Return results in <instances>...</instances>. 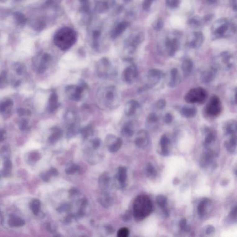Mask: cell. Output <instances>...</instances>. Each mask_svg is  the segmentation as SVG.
Returning <instances> with one entry per match:
<instances>
[{"mask_svg": "<svg viewBox=\"0 0 237 237\" xmlns=\"http://www.w3.org/2000/svg\"><path fill=\"white\" fill-rule=\"evenodd\" d=\"M223 130L225 137L237 135V122L235 120L226 121L224 124Z\"/></svg>", "mask_w": 237, "mask_h": 237, "instance_id": "d6986e66", "label": "cell"}, {"mask_svg": "<svg viewBox=\"0 0 237 237\" xmlns=\"http://www.w3.org/2000/svg\"><path fill=\"white\" fill-rule=\"evenodd\" d=\"M79 170V166L76 164H72L67 167L66 169V173L67 174L72 175L78 171Z\"/></svg>", "mask_w": 237, "mask_h": 237, "instance_id": "8d00e7d4", "label": "cell"}, {"mask_svg": "<svg viewBox=\"0 0 237 237\" xmlns=\"http://www.w3.org/2000/svg\"><path fill=\"white\" fill-rule=\"evenodd\" d=\"M127 177V169L125 167L121 166L119 168L118 180L121 185L125 183Z\"/></svg>", "mask_w": 237, "mask_h": 237, "instance_id": "836d02e7", "label": "cell"}, {"mask_svg": "<svg viewBox=\"0 0 237 237\" xmlns=\"http://www.w3.org/2000/svg\"><path fill=\"white\" fill-rule=\"evenodd\" d=\"M167 4L172 7H176L179 4V0H166Z\"/></svg>", "mask_w": 237, "mask_h": 237, "instance_id": "7dc6e473", "label": "cell"}, {"mask_svg": "<svg viewBox=\"0 0 237 237\" xmlns=\"http://www.w3.org/2000/svg\"><path fill=\"white\" fill-rule=\"evenodd\" d=\"M99 202L104 207H109L113 204V199L109 196H106L104 198L99 199Z\"/></svg>", "mask_w": 237, "mask_h": 237, "instance_id": "d590c367", "label": "cell"}, {"mask_svg": "<svg viewBox=\"0 0 237 237\" xmlns=\"http://www.w3.org/2000/svg\"><path fill=\"white\" fill-rule=\"evenodd\" d=\"M153 0H144L143 7L145 10H148L151 7V3Z\"/></svg>", "mask_w": 237, "mask_h": 237, "instance_id": "c3c4849f", "label": "cell"}, {"mask_svg": "<svg viewBox=\"0 0 237 237\" xmlns=\"http://www.w3.org/2000/svg\"><path fill=\"white\" fill-rule=\"evenodd\" d=\"M173 116L170 113H166L164 117V121L167 124H170L173 121Z\"/></svg>", "mask_w": 237, "mask_h": 237, "instance_id": "7bdbcfd3", "label": "cell"}, {"mask_svg": "<svg viewBox=\"0 0 237 237\" xmlns=\"http://www.w3.org/2000/svg\"><path fill=\"white\" fill-rule=\"evenodd\" d=\"M203 36L200 33L194 34V39L189 43V47L192 48L200 47L203 43Z\"/></svg>", "mask_w": 237, "mask_h": 237, "instance_id": "f1b7e54d", "label": "cell"}, {"mask_svg": "<svg viewBox=\"0 0 237 237\" xmlns=\"http://www.w3.org/2000/svg\"><path fill=\"white\" fill-rule=\"evenodd\" d=\"M48 174L49 175H51V176H57L58 175V172H57V170L56 169H51L48 172Z\"/></svg>", "mask_w": 237, "mask_h": 237, "instance_id": "db71d44e", "label": "cell"}, {"mask_svg": "<svg viewBox=\"0 0 237 237\" xmlns=\"http://www.w3.org/2000/svg\"><path fill=\"white\" fill-rule=\"evenodd\" d=\"M205 152L202 154L200 160V166L203 168L210 167L213 169L215 168L216 163L215 162V153L210 149H206Z\"/></svg>", "mask_w": 237, "mask_h": 237, "instance_id": "8fae6325", "label": "cell"}, {"mask_svg": "<svg viewBox=\"0 0 237 237\" xmlns=\"http://www.w3.org/2000/svg\"><path fill=\"white\" fill-rule=\"evenodd\" d=\"M170 139L166 134L163 135L160 138V144L161 146V154L164 156H167L170 154Z\"/></svg>", "mask_w": 237, "mask_h": 237, "instance_id": "603a6c76", "label": "cell"}, {"mask_svg": "<svg viewBox=\"0 0 237 237\" xmlns=\"http://www.w3.org/2000/svg\"><path fill=\"white\" fill-rule=\"evenodd\" d=\"M166 52L170 57H173L179 48V43L177 39H167L166 42Z\"/></svg>", "mask_w": 237, "mask_h": 237, "instance_id": "ffe728a7", "label": "cell"}, {"mask_svg": "<svg viewBox=\"0 0 237 237\" xmlns=\"http://www.w3.org/2000/svg\"><path fill=\"white\" fill-rule=\"evenodd\" d=\"M179 227L182 231L185 232H189V228L187 224V221L185 219H181L179 223Z\"/></svg>", "mask_w": 237, "mask_h": 237, "instance_id": "f35d334b", "label": "cell"}, {"mask_svg": "<svg viewBox=\"0 0 237 237\" xmlns=\"http://www.w3.org/2000/svg\"><path fill=\"white\" fill-rule=\"evenodd\" d=\"M227 26L226 25H223L222 26H220L217 30V34H218L219 35H222L226 30L227 29Z\"/></svg>", "mask_w": 237, "mask_h": 237, "instance_id": "bcb514c9", "label": "cell"}, {"mask_svg": "<svg viewBox=\"0 0 237 237\" xmlns=\"http://www.w3.org/2000/svg\"><path fill=\"white\" fill-rule=\"evenodd\" d=\"M97 99L101 108L113 110L120 105L121 97L117 88L113 85L100 88L97 91Z\"/></svg>", "mask_w": 237, "mask_h": 237, "instance_id": "6da1fadb", "label": "cell"}, {"mask_svg": "<svg viewBox=\"0 0 237 237\" xmlns=\"http://www.w3.org/2000/svg\"><path fill=\"white\" fill-rule=\"evenodd\" d=\"M141 105L136 100H131L127 102L125 107L124 112L127 117L135 116L140 110Z\"/></svg>", "mask_w": 237, "mask_h": 237, "instance_id": "e0dca14e", "label": "cell"}, {"mask_svg": "<svg viewBox=\"0 0 237 237\" xmlns=\"http://www.w3.org/2000/svg\"><path fill=\"white\" fill-rule=\"evenodd\" d=\"M209 1L211 2H214V1H215V0H209Z\"/></svg>", "mask_w": 237, "mask_h": 237, "instance_id": "91938a15", "label": "cell"}, {"mask_svg": "<svg viewBox=\"0 0 237 237\" xmlns=\"http://www.w3.org/2000/svg\"><path fill=\"white\" fill-rule=\"evenodd\" d=\"M129 231L126 227H122L119 229L117 233L118 237H127L129 236Z\"/></svg>", "mask_w": 237, "mask_h": 237, "instance_id": "ab89813d", "label": "cell"}, {"mask_svg": "<svg viewBox=\"0 0 237 237\" xmlns=\"http://www.w3.org/2000/svg\"><path fill=\"white\" fill-rule=\"evenodd\" d=\"M228 220L229 222H236L237 221V207H235L228 214Z\"/></svg>", "mask_w": 237, "mask_h": 237, "instance_id": "74e56055", "label": "cell"}, {"mask_svg": "<svg viewBox=\"0 0 237 237\" xmlns=\"http://www.w3.org/2000/svg\"><path fill=\"white\" fill-rule=\"evenodd\" d=\"M80 133L84 139H87L94 133V128L92 125H88L80 129Z\"/></svg>", "mask_w": 237, "mask_h": 237, "instance_id": "d6a6232c", "label": "cell"}, {"mask_svg": "<svg viewBox=\"0 0 237 237\" xmlns=\"http://www.w3.org/2000/svg\"><path fill=\"white\" fill-rule=\"evenodd\" d=\"M68 206L67 205H64L62 206L61 207H59L58 210L59 212H63L67 210L68 209Z\"/></svg>", "mask_w": 237, "mask_h": 237, "instance_id": "9f6ffc18", "label": "cell"}, {"mask_svg": "<svg viewBox=\"0 0 237 237\" xmlns=\"http://www.w3.org/2000/svg\"><path fill=\"white\" fill-rule=\"evenodd\" d=\"M224 144L226 150L230 153L234 154L236 151L237 135L226 137Z\"/></svg>", "mask_w": 237, "mask_h": 237, "instance_id": "44dd1931", "label": "cell"}, {"mask_svg": "<svg viewBox=\"0 0 237 237\" xmlns=\"http://www.w3.org/2000/svg\"><path fill=\"white\" fill-rule=\"evenodd\" d=\"M178 180L177 179H174V184H175V185H176V184H178Z\"/></svg>", "mask_w": 237, "mask_h": 237, "instance_id": "680465c9", "label": "cell"}, {"mask_svg": "<svg viewBox=\"0 0 237 237\" xmlns=\"http://www.w3.org/2000/svg\"><path fill=\"white\" fill-rule=\"evenodd\" d=\"M212 203L208 198H204L198 204L197 206V213L199 217L205 218L211 211Z\"/></svg>", "mask_w": 237, "mask_h": 237, "instance_id": "5bb4252c", "label": "cell"}, {"mask_svg": "<svg viewBox=\"0 0 237 237\" xmlns=\"http://www.w3.org/2000/svg\"><path fill=\"white\" fill-rule=\"evenodd\" d=\"M121 133L124 136L130 137L134 134V125L133 121L125 123L121 128Z\"/></svg>", "mask_w": 237, "mask_h": 237, "instance_id": "cb8c5ba5", "label": "cell"}, {"mask_svg": "<svg viewBox=\"0 0 237 237\" xmlns=\"http://www.w3.org/2000/svg\"><path fill=\"white\" fill-rule=\"evenodd\" d=\"M164 76V74L159 70H149L146 74V83L139 89V92H142L152 89L159 84Z\"/></svg>", "mask_w": 237, "mask_h": 237, "instance_id": "5b68a950", "label": "cell"}, {"mask_svg": "<svg viewBox=\"0 0 237 237\" xmlns=\"http://www.w3.org/2000/svg\"><path fill=\"white\" fill-rule=\"evenodd\" d=\"M218 69L213 65L203 71L200 74V80L204 84L213 82L217 75Z\"/></svg>", "mask_w": 237, "mask_h": 237, "instance_id": "9a60e30c", "label": "cell"}, {"mask_svg": "<svg viewBox=\"0 0 237 237\" xmlns=\"http://www.w3.org/2000/svg\"><path fill=\"white\" fill-rule=\"evenodd\" d=\"M207 91L202 87L194 88L185 95V100L189 103H203L207 99Z\"/></svg>", "mask_w": 237, "mask_h": 237, "instance_id": "ba28073f", "label": "cell"}, {"mask_svg": "<svg viewBox=\"0 0 237 237\" xmlns=\"http://www.w3.org/2000/svg\"><path fill=\"white\" fill-rule=\"evenodd\" d=\"M63 134V131L60 128H54L52 134L49 138V141L52 144L55 143L62 137Z\"/></svg>", "mask_w": 237, "mask_h": 237, "instance_id": "f546056e", "label": "cell"}, {"mask_svg": "<svg viewBox=\"0 0 237 237\" xmlns=\"http://www.w3.org/2000/svg\"><path fill=\"white\" fill-rule=\"evenodd\" d=\"M166 102L165 99H161L158 100L155 103V107L158 110H162L166 107Z\"/></svg>", "mask_w": 237, "mask_h": 237, "instance_id": "60d3db41", "label": "cell"}, {"mask_svg": "<svg viewBox=\"0 0 237 237\" xmlns=\"http://www.w3.org/2000/svg\"><path fill=\"white\" fill-rule=\"evenodd\" d=\"M197 113V108L194 106H185L180 110L181 115L188 118L194 117L196 116Z\"/></svg>", "mask_w": 237, "mask_h": 237, "instance_id": "d4e9b609", "label": "cell"}, {"mask_svg": "<svg viewBox=\"0 0 237 237\" xmlns=\"http://www.w3.org/2000/svg\"><path fill=\"white\" fill-rule=\"evenodd\" d=\"M128 26V23L126 22H121L117 25L111 32V37L115 39L122 34Z\"/></svg>", "mask_w": 237, "mask_h": 237, "instance_id": "83f0119b", "label": "cell"}, {"mask_svg": "<svg viewBox=\"0 0 237 237\" xmlns=\"http://www.w3.org/2000/svg\"><path fill=\"white\" fill-rule=\"evenodd\" d=\"M34 204H33V208H34V212L35 213H38L39 210V207H40V203H39V201L38 200H36L34 202Z\"/></svg>", "mask_w": 237, "mask_h": 237, "instance_id": "681fc988", "label": "cell"}, {"mask_svg": "<svg viewBox=\"0 0 237 237\" xmlns=\"http://www.w3.org/2000/svg\"><path fill=\"white\" fill-rule=\"evenodd\" d=\"M215 232V228L212 225H208L206 227L205 232L207 235H210Z\"/></svg>", "mask_w": 237, "mask_h": 237, "instance_id": "f6af8a7d", "label": "cell"}, {"mask_svg": "<svg viewBox=\"0 0 237 237\" xmlns=\"http://www.w3.org/2000/svg\"><path fill=\"white\" fill-rule=\"evenodd\" d=\"M222 110V106L221 100L216 95H213L206 106V113L210 117H216L220 115Z\"/></svg>", "mask_w": 237, "mask_h": 237, "instance_id": "9c48e42d", "label": "cell"}, {"mask_svg": "<svg viewBox=\"0 0 237 237\" xmlns=\"http://www.w3.org/2000/svg\"><path fill=\"white\" fill-rule=\"evenodd\" d=\"M138 75L137 67L134 63H132L123 71L122 78L126 84H132L136 80Z\"/></svg>", "mask_w": 237, "mask_h": 237, "instance_id": "30bf717a", "label": "cell"}, {"mask_svg": "<svg viewBox=\"0 0 237 237\" xmlns=\"http://www.w3.org/2000/svg\"><path fill=\"white\" fill-rule=\"evenodd\" d=\"M80 2L83 4V7L85 11L89 10L88 0H80Z\"/></svg>", "mask_w": 237, "mask_h": 237, "instance_id": "816d5d0a", "label": "cell"}, {"mask_svg": "<svg viewBox=\"0 0 237 237\" xmlns=\"http://www.w3.org/2000/svg\"><path fill=\"white\" fill-rule=\"evenodd\" d=\"M236 94L237 89L235 87L232 90V93H231V98H230V102H231V103L234 105H236Z\"/></svg>", "mask_w": 237, "mask_h": 237, "instance_id": "b9f144b4", "label": "cell"}, {"mask_svg": "<svg viewBox=\"0 0 237 237\" xmlns=\"http://www.w3.org/2000/svg\"><path fill=\"white\" fill-rule=\"evenodd\" d=\"M202 134L204 137L203 146L206 149H209L216 140V134L214 130L208 126H204L202 129Z\"/></svg>", "mask_w": 237, "mask_h": 237, "instance_id": "7c38bea8", "label": "cell"}, {"mask_svg": "<svg viewBox=\"0 0 237 237\" xmlns=\"http://www.w3.org/2000/svg\"><path fill=\"white\" fill-rule=\"evenodd\" d=\"M110 177L108 174L106 172L102 174L99 179V185L102 189H106L108 187L109 185Z\"/></svg>", "mask_w": 237, "mask_h": 237, "instance_id": "1f68e13d", "label": "cell"}, {"mask_svg": "<svg viewBox=\"0 0 237 237\" xmlns=\"http://www.w3.org/2000/svg\"><path fill=\"white\" fill-rule=\"evenodd\" d=\"M156 200L158 206L162 209L164 215L166 217H168L169 216L170 213H169V209L167 207L168 200H167V197L163 194H159L157 196Z\"/></svg>", "mask_w": 237, "mask_h": 237, "instance_id": "7402d4cb", "label": "cell"}, {"mask_svg": "<svg viewBox=\"0 0 237 237\" xmlns=\"http://www.w3.org/2000/svg\"><path fill=\"white\" fill-rule=\"evenodd\" d=\"M97 75L101 79H106L114 75L115 70L111 61L107 57H104L98 60L96 65Z\"/></svg>", "mask_w": 237, "mask_h": 237, "instance_id": "52a82bcc", "label": "cell"}, {"mask_svg": "<svg viewBox=\"0 0 237 237\" xmlns=\"http://www.w3.org/2000/svg\"><path fill=\"white\" fill-rule=\"evenodd\" d=\"M77 35L73 30L65 27L57 31L54 36L55 45L62 51H67L75 44Z\"/></svg>", "mask_w": 237, "mask_h": 237, "instance_id": "7a4b0ae2", "label": "cell"}, {"mask_svg": "<svg viewBox=\"0 0 237 237\" xmlns=\"http://www.w3.org/2000/svg\"><path fill=\"white\" fill-rule=\"evenodd\" d=\"M59 105L58 95L56 92H52L49 98L48 105L49 112H53L55 111L58 108Z\"/></svg>", "mask_w": 237, "mask_h": 237, "instance_id": "4316f807", "label": "cell"}, {"mask_svg": "<svg viewBox=\"0 0 237 237\" xmlns=\"http://www.w3.org/2000/svg\"><path fill=\"white\" fill-rule=\"evenodd\" d=\"M132 213L130 210H127L122 216L123 221L127 222L130 221L132 218Z\"/></svg>", "mask_w": 237, "mask_h": 237, "instance_id": "ee69618b", "label": "cell"}, {"mask_svg": "<svg viewBox=\"0 0 237 237\" xmlns=\"http://www.w3.org/2000/svg\"><path fill=\"white\" fill-rule=\"evenodd\" d=\"M106 143L108 146V151L111 153L118 152L121 147L122 140L114 135L109 134L106 138Z\"/></svg>", "mask_w": 237, "mask_h": 237, "instance_id": "4fadbf2b", "label": "cell"}, {"mask_svg": "<svg viewBox=\"0 0 237 237\" xmlns=\"http://www.w3.org/2000/svg\"><path fill=\"white\" fill-rule=\"evenodd\" d=\"M77 193H78V190L76 189H72L70 190V194L71 195L76 194Z\"/></svg>", "mask_w": 237, "mask_h": 237, "instance_id": "6f0895ef", "label": "cell"}, {"mask_svg": "<svg viewBox=\"0 0 237 237\" xmlns=\"http://www.w3.org/2000/svg\"><path fill=\"white\" fill-rule=\"evenodd\" d=\"M181 82V76L177 69L174 68L171 70L169 75L168 85L170 88L178 86Z\"/></svg>", "mask_w": 237, "mask_h": 237, "instance_id": "ac0fdd59", "label": "cell"}, {"mask_svg": "<svg viewBox=\"0 0 237 237\" xmlns=\"http://www.w3.org/2000/svg\"><path fill=\"white\" fill-rule=\"evenodd\" d=\"M163 25H164V23H163V20L161 19H159L157 20V23L156 25L155 28L157 29V30H160L163 27Z\"/></svg>", "mask_w": 237, "mask_h": 237, "instance_id": "f5cc1de1", "label": "cell"}, {"mask_svg": "<svg viewBox=\"0 0 237 237\" xmlns=\"http://www.w3.org/2000/svg\"><path fill=\"white\" fill-rule=\"evenodd\" d=\"M105 228L106 231L109 234H113V233H114V231H115L114 228H113L111 226H106Z\"/></svg>", "mask_w": 237, "mask_h": 237, "instance_id": "11a10c76", "label": "cell"}, {"mask_svg": "<svg viewBox=\"0 0 237 237\" xmlns=\"http://www.w3.org/2000/svg\"><path fill=\"white\" fill-rule=\"evenodd\" d=\"M144 172L146 176L151 179L155 178L157 175V172L155 168L151 163H148L145 166Z\"/></svg>", "mask_w": 237, "mask_h": 237, "instance_id": "4dcf8cb0", "label": "cell"}, {"mask_svg": "<svg viewBox=\"0 0 237 237\" xmlns=\"http://www.w3.org/2000/svg\"><path fill=\"white\" fill-rule=\"evenodd\" d=\"M235 62L233 55L228 51H225L217 57L214 60L213 65L218 70L227 71L233 67Z\"/></svg>", "mask_w": 237, "mask_h": 237, "instance_id": "8992f818", "label": "cell"}, {"mask_svg": "<svg viewBox=\"0 0 237 237\" xmlns=\"http://www.w3.org/2000/svg\"><path fill=\"white\" fill-rule=\"evenodd\" d=\"M153 203L149 196L145 194L138 195L133 206V215L135 220L140 221L150 215L153 210Z\"/></svg>", "mask_w": 237, "mask_h": 237, "instance_id": "3957f363", "label": "cell"}, {"mask_svg": "<svg viewBox=\"0 0 237 237\" xmlns=\"http://www.w3.org/2000/svg\"><path fill=\"white\" fill-rule=\"evenodd\" d=\"M101 139H95L92 141V147L94 149H97L101 144Z\"/></svg>", "mask_w": 237, "mask_h": 237, "instance_id": "f907efd6", "label": "cell"}, {"mask_svg": "<svg viewBox=\"0 0 237 237\" xmlns=\"http://www.w3.org/2000/svg\"><path fill=\"white\" fill-rule=\"evenodd\" d=\"M194 69V65L191 59H186L183 61L182 70L185 76H189L191 75Z\"/></svg>", "mask_w": 237, "mask_h": 237, "instance_id": "484cf974", "label": "cell"}, {"mask_svg": "<svg viewBox=\"0 0 237 237\" xmlns=\"http://www.w3.org/2000/svg\"><path fill=\"white\" fill-rule=\"evenodd\" d=\"M89 89V87L88 84L84 81L81 80L77 85L70 84L66 86L65 91L69 99L78 102L84 98Z\"/></svg>", "mask_w": 237, "mask_h": 237, "instance_id": "277c9868", "label": "cell"}, {"mask_svg": "<svg viewBox=\"0 0 237 237\" xmlns=\"http://www.w3.org/2000/svg\"><path fill=\"white\" fill-rule=\"evenodd\" d=\"M150 142L149 133L145 130H139L135 139V144L137 147L141 149L145 148Z\"/></svg>", "mask_w": 237, "mask_h": 237, "instance_id": "2e32d148", "label": "cell"}, {"mask_svg": "<svg viewBox=\"0 0 237 237\" xmlns=\"http://www.w3.org/2000/svg\"><path fill=\"white\" fill-rule=\"evenodd\" d=\"M158 116L156 114L154 113H151L149 116H147L146 118V121L147 124L150 125H156L158 122Z\"/></svg>", "mask_w": 237, "mask_h": 237, "instance_id": "e575fe53", "label": "cell"}]
</instances>
